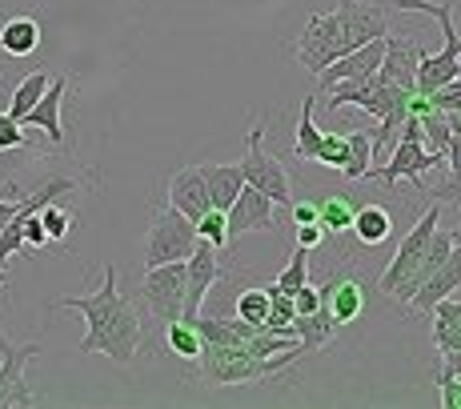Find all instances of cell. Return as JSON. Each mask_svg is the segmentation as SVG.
<instances>
[{"mask_svg":"<svg viewBox=\"0 0 461 409\" xmlns=\"http://www.w3.org/2000/svg\"><path fill=\"white\" fill-rule=\"evenodd\" d=\"M52 309H73L85 317V337H81V353H104V358L121 361H137L140 353V317L132 309V301L117 286V269L104 265V281L101 289L85 293V297H60Z\"/></svg>","mask_w":461,"mask_h":409,"instance_id":"cell-1","label":"cell"},{"mask_svg":"<svg viewBox=\"0 0 461 409\" xmlns=\"http://www.w3.org/2000/svg\"><path fill=\"white\" fill-rule=\"evenodd\" d=\"M385 8L366 5V0H341L333 13H317L305 21L297 37V60L309 73H321L325 65H333L337 57L353 52L357 44L385 37Z\"/></svg>","mask_w":461,"mask_h":409,"instance_id":"cell-2","label":"cell"},{"mask_svg":"<svg viewBox=\"0 0 461 409\" xmlns=\"http://www.w3.org/2000/svg\"><path fill=\"white\" fill-rule=\"evenodd\" d=\"M297 358H305L301 350H289L281 358H253L249 350L241 345H201L197 361V377L205 386H249V381H265V377H277L281 369H289Z\"/></svg>","mask_w":461,"mask_h":409,"instance_id":"cell-3","label":"cell"},{"mask_svg":"<svg viewBox=\"0 0 461 409\" xmlns=\"http://www.w3.org/2000/svg\"><path fill=\"white\" fill-rule=\"evenodd\" d=\"M397 8L405 13H429L433 21L441 24V52L418 60V93L429 96L433 88L449 85L461 73V32H457V5L454 0H397Z\"/></svg>","mask_w":461,"mask_h":409,"instance_id":"cell-4","label":"cell"},{"mask_svg":"<svg viewBox=\"0 0 461 409\" xmlns=\"http://www.w3.org/2000/svg\"><path fill=\"white\" fill-rule=\"evenodd\" d=\"M438 225H441V204H433L418 225L405 233V241L397 245V257L385 265V273L377 277V289L385 293V297H393V301H402V305H405V301L421 289V281H425V253H429V237H433V229H438Z\"/></svg>","mask_w":461,"mask_h":409,"instance_id":"cell-5","label":"cell"},{"mask_svg":"<svg viewBox=\"0 0 461 409\" xmlns=\"http://www.w3.org/2000/svg\"><path fill=\"white\" fill-rule=\"evenodd\" d=\"M402 129H405V132H397L393 161H389V165H381V168H369L366 177H374V181H381V185H385V189H393V185L410 181L418 193H429V189H425V181H421V177L429 173V168H438V165H441V157L425 149V141H421V124H418V117H413V113H410V117H405Z\"/></svg>","mask_w":461,"mask_h":409,"instance_id":"cell-6","label":"cell"},{"mask_svg":"<svg viewBox=\"0 0 461 409\" xmlns=\"http://www.w3.org/2000/svg\"><path fill=\"white\" fill-rule=\"evenodd\" d=\"M241 177L245 185L261 189L277 209H289L294 204V181H289L285 165L273 153H265V124H253L249 141H245V157H241Z\"/></svg>","mask_w":461,"mask_h":409,"instance_id":"cell-7","label":"cell"},{"mask_svg":"<svg viewBox=\"0 0 461 409\" xmlns=\"http://www.w3.org/2000/svg\"><path fill=\"white\" fill-rule=\"evenodd\" d=\"M197 245V225H193L185 213H176L173 204L153 213L149 221V237H145V269L153 265H168V261H185Z\"/></svg>","mask_w":461,"mask_h":409,"instance_id":"cell-8","label":"cell"},{"mask_svg":"<svg viewBox=\"0 0 461 409\" xmlns=\"http://www.w3.org/2000/svg\"><path fill=\"white\" fill-rule=\"evenodd\" d=\"M140 297H145L149 314L157 322H181L185 314V261H168V265H153L145 269L140 281Z\"/></svg>","mask_w":461,"mask_h":409,"instance_id":"cell-9","label":"cell"},{"mask_svg":"<svg viewBox=\"0 0 461 409\" xmlns=\"http://www.w3.org/2000/svg\"><path fill=\"white\" fill-rule=\"evenodd\" d=\"M221 277V249H212L209 241L193 245V253L185 257V314L181 322H197L201 317V305H205V297L212 293Z\"/></svg>","mask_w":461,"mask_h":409,"instance_id":"cell-10","label":"cell"},{"mask_svg":"<svg viewBox=\"0 0 461 409\" xmlns=\"http://www.w3.org/2000/svg\"><path fill=\"white\" fill-rule=\"evenodd\" d=\"M277 204L265 197L261 189H253V185H241V193L233 197V204L225 209V225H229V241H237V237L245 233H269V229H277Z\"/></svg>","mask_w":461,"mask_h":409,"instance_id":"cell-11","label":"cell"},{"mask_svg":"<svg viewBox=\"0 0 461 409\" xmlns=\"http://www.w3.org/2000/svg\"><path fill=\"white\" fill-rule=\"evenodd\" d=\"M0 409H8V405H37V397H32V389L24 386V366H29L32 358L41 353V345L37 341H29V345H13V341H5L0 345Z\"/></svg>","mask_w":461,"mask_h":409,"instance_id":"cell-12","label":"cell"},{"mask_svg":"<svg viewBox=\"0 0 461 409\" xmlns=\"http://www.w3.org/2000/svg\"><path fill=\"white\" fill-rule=\"evenodd\" d=\"M381 57H385V37H374V41L357 44L353 52H345V57H337L333 65H325L317 73V96H325L337 81H361V77L377 73Z\"/></svg>","mask_w":461,"mask_h":409,"instance_id":"cell-13","label":"cell"},{"mask_svg":"<svg viewBox=\"0 0 461 409\" xmlns=\"http://www.w3.org/2000/svg\"><path fill=\"white\" fill-rule=\"evenodd\" d=\"M457 289H461V245H454V253H449L446 261H441L438 269H433L429 277L421 281V289L413 293L410 301H405V314H410V317L429 314V309L438 305L441 297H454Z\"/></svg>","mask_w":461,"mask_h":409,"instance_id":"cell-14","label":"cell"},{"mask_svg":"<svg viewBox=\"0 0 461 409\" xmlns=\"http://www.w3.org/2000/svg\"><path fill=\"white\" fill-rule=\"evenodd\" d=\"M418 60H421L418 41L385 32V57L377 65V77L389 85H402L405 93H418Z\"/></svg>","mask_w":461,"mask_h":409,"instance_id":"cell-15","label":"cell"},{"mask_svg":"<svg viewBox=\"0 0 461 409\" xmlns=\"http://www.w3.org/2000/svg\"><path fill=\"white\" fill-rule=\"evenodd\" d=\"M168 204H173L176 213H185V217H189L193 225H197L201 213H209V209H212L201 165H189V168H181V173L168 177Z\"/></svg>","mask_w":461,"mask_h":409,"instance_id":"cell-16","label":"cell"},{"mask_svg":"<svg viewBox=\"0 0 461 409\" xmlns=\"http://www.w3.org/2000/svg\"><path fill=\"white\" fill-rule=\"evenodd\" d=\"M65 93H68V77H52L49 88H44V96L32 105L29 113H24L21 124H24V129L44 132L52 145H60V141H65V124H60V105H65Z\"/></svg>","mask_w":461,"mask_h":409,"instance_id":"cell-17","label":"cell"},{"mask_svg":"<svg viewBox=\"0 0 461 409\" xmlns=\"http://www.w3.org/2000/svg\"><path fill=\"white\" fill-rule=\"evenodd\" d=\"M321 305L333 314L337 325H349V322H357L361 309H366V289L353 277H330L321 286Z\"/></svg>","mask_w":461,"mask_h":409,"instance_id":"cell-18","label":"cell"},{"mask_svg":"<svg viewBox=\"0 0 461 409\" xmlns=\"http://www.w3.org/2000/svg\"><path fill=\"white\" fill-rule=\"evenodd\" d=\"M41 49V21L37 16H5L0 24V52L8 57H32Z\"/></svg>","mask_w":461,"mask_h":409,"instance_id":"cell-19","label":"cell"},{"mask_svg":"<svg viewBox=\"0 0 461 409\" xmlns=\"http://www.w3.org/2000/svg\"><path fill=\"white\" fill-rule=\"evenodd\" d=\"M201 173H205V189H209L212 209H229L245 185L241 165H201Z\"/></svg>","mask_w":461,"mask_h":409,"instance_id":"cell-20","label":"cell"},{"mask_svg":"<svg viewBox=\"0 0 461 409\" xmlns=\"http://www.w3.org/2000/svg\"><path fill=\"white\" fill-rule=\"evenodd\" d=\"M353 233H357L361 245L377 249L381 241H389V233H393V217H389L385 204H366V209L353 213Z\"/></svg>","mask_w":461,"mask_h":409,"instance_id":"cell-21","label":"cell"},{"mask_svg":"<svg viewBox=\"0 0 461 409\" xmlns=\"http://www.w3.org/2000/svg\"><path fill=\"white\" fill-rule=\"evenodd\" d=\"M294 329H297V341H301V350H305V353H317V350H321V345L330 341V337H333L341 325L333 322V314H330V309H325V305H317L313 314L294 317Z\"/></svg>","mask_w":461,"mask_h":409,"instance_id":"cell-22","label":"cell"},{"mask_svg":"<svg viewBox=\"0 0 461 409\" xmlns=\"http://www.w3.org/2000/svg\"><path fill=\"white\" fill-rule=\"evenodd\" d=\"M313 105H317V93L301 101L297 141H294V153H297V161H305V165H309V161H317V149H321V137H325V129H317V121H313Z\"/></svg>","mask_w":461,"mask_h":409,"instance_id":"cell-23","label":"cell"},{"mask_svg":"<svg viewBox=\"0 0 461 409\" xmlns=\"http://www.w3.org/2000/svg\"><path fill=\"white\" fill-rule=\"evenodd\" d=\"M44 88H49V73H44V68H37V73H29L21 85L13 88V96H8V109H5V113H8L13 121H24V113H29L32 105L41 101Z\"/></svg>","mask_w":461,"mask_h":409,"instance_id":"cell-24","label":"cell"},{"mask_svg":"<svg viewBox=\"0 0 461 409\" xmlns=\"http://www.w3.org/2000/svg\"><path fill=\"white\" fill-rule=\"evenodd\" d=\"M345 141H349V157H345V168L341 173L349 177V181H361V177L374 168V132H345Z\"/></svg>","mask_w":461,"mask_h":409,"instance_id":"cell-25","label":"cell"},{"mask_svg":"<svg viewBox=\"0 0 461 409\" xmlns=\"http://www.w3.org/2000/svg\"><path fill=\"white\" fill-rule=\"evenodd\" d=\"M353 201L341 197V193H330V197L317 201V221L325 225V233H345L353 225Z\"/></svg>","mask_w":461,"mask_h":409,"instance_id":"cell-26","label":"cell"},{"mask_svg":"<svg viewBox=\"0 0 461 409\" xmlns=\"http://www.w3.org/2000/svg\"><path fill=\"white\" fill-rule=\"evenodd\" d=\"M165 341H168V350H173L176 358H185V361H197L201 345H205L193 322H168L165 325Z\"/></svg>","mask_w":461,"mask_h":409,"instance_id":"cell-27","label":"cell"},{"mask_svg":"<svg viewBox=\"0 0 461 409\" xmlns=\"http://www.w3.org/2000/svg\"><path fill=\"white\" fill-rule=\"evenodd\" d=\"M421 141H425V149L429 153H438V157H446V145H449V137H454V129H449V121H446V113L441 109H425L421 117Z\"/></svg>","mask_w":461,"mask_h":409,"instance_id":"cell-28","label":"cell"},{"mask_svg":"<svg viewBox=\"0 0 461 409\" xmlns=\"http://www.w3.org/2000/svg\"><path fill=\"white\" fill-rule=\"evenodd\" d=\"M309 281V249H294V253H289V265L285 269L277 273V281H273V289L277 293H289V297H294V293L301 289Z\"/></svg>","mask_w":461,"mask_h":409,"instance_id":"cell-29","label":"cell"},{"mask_svg":"<svg viewBox=\"0 0 461 409\" xmlns=\"http://www.w3.org/2000/svg\"><path fill=\"white\" fill-rule=\"evenodd\" d=\"M237 317L265 329V322H269V289H245L237 297Z\"/></svg>","mask_w":461,"mask_h":409,"instance_id":"cell-30","label":"cell"},{"mask_svg":"<svg viewBox=\"0 0 461 409\" xmlns=\"http://www.w3.org/2000/svg\"><path fill=\"white\" fill-rule=\"evenodd\" d=\"M197 237L201 241H209L212 249H221L225 253L229 249V225H225V209H209L197 217Z\"/></svg>","mask_w":461,"mask_h":409,"instance_id":"cell-31","label":"cell"},{"mask_svg":"<svg viewBox=\"0 0 461 409\" xmlns=\"http://www.w3.org/2000/svg\"><path fill=\"white\" fill-rule=\"evenodd\" d=\"M41 221H44V233H49V241H65L68 233H73V213L57 209V204H41Z\"/></svg>","mask_w":461,"mask_h":409,"instance_id":"cell-32","label":"cell"},{"mask_svg":"<svg viewBox=\"0 0 461 409\" xmlns=\"http://www.w3.org/2000/svg\"><path fill=\"white\" fill-rule=\"evenodd\" d=\"M345 157H349V141L341 132H325L321 149H317V165L325 168H345Z\"/></svg>","mask_w":461,"mask_h":409,"instance_id":"cell-33","label":"cell"},{"mask_svg":"<svg viewBox=\"0 0 461 409\" xmlns=\"http://www.w3.org/2000/svg\"><path fill=\"white\" fill-rule=\"evenodd\" d=\"M29 132H24L21 121H13L8 113H0V153H8V149H29Z\"/></svg>","mask_w":461,"mask_h":409,"instance_id":"cell-34","label":"cell"},{"mask_svg":"<svg viewBox=\"0 0 461 409\" xmlns=\"http://www.w3.org/2000/svg\"><path fill=\"white\" fill-rule=\"evenodd\" d=\"M429 105H433V109H441V113H461V73H457L449 85L433 88V93H429Z\"/></svg>","mask_w":461,"mask_h":409,"instance_id":"cell-35","label":"cell"},{"mask_svg":"<svg viewBox=\"0 0 461 409\" xmlns=\"http://www.w3.org/2000/svg\"><path fill=\"white\" fill-rule=\"evenodd\" d=\"M438 353H461V322H433Z\"/></svg>","mask_w":461,"mask_h":409,"instance_id":"cell-36","label":"cell"},{"mask_svg":"<svg viewBox=\"0 0 461 409\" xmlns=\"http://www.w3.org/2000/svg\"><path fill=\"white\" fill-rule=\"evenodd\" d=\"M317 305H321V289H317V286H309V281H305V286H301V289L294 293V309H297V317L313 314Z\"/></svg>","mask_w":461,"mask_h":409,"instance_id":"cell-37","label":"cell"},{"mask_svg":"<svg viewBox=\"0 0 461 409\" xmlns=\"http://www.w3.org/2000/svg\"><path fill=\"white\" fill-rule=\"evenodd\" d=\"M325 241V225L321 221H305V225H297V245L301 249H317Z\"/></svg>","mask_w":461,"mask_h":409,"instance_id":"cell-38","label":"cell"},{"mask_svg":"<svg viewBox=\"0 0 461 409\" xmlns=\"http://www.w3.org/2000/svg\"><path fill=\"white\" fill-rule=\"evenodd\" d=\"M446 165H449V181H461V132H454L446 145Z\"/></svg>","mask_w":461,"mask_h":409,"instance_id":"cell-39","label":"cell"},{"mask_svg":"<svg viewBox=\"0 0 461 409\" xmlns=\"http://www.w3.org/2000/svg\"><path fill=\"white\" fill-rule=\"evenodd\" d=\"M438 386H441V405L461 409V377H446V381H438Z\"/></svg>","mask_w":461,"mask_h":409,"instance_id":"cell-40","label":"cell"},{"mask_svg":"<svg viewBox=\"0 0 461 409\" xmlns=\"http://www.w3.org/2000/svg\"><path fill=\"white\" fill-rule=\"evenodd\" d=\"M24 193H16V189H8V197H0V229L13 221V213H16V204H21Z\"/></svg>","mask_w":461,"mask_h":409,"instance_id":"cell-41","label":"cell"},{"mask_svg":"<svg viewBox=\"0 0 461 409\" xmlns=\"http://www.w3.org/2000/svg\"><path fill=\"white\" fill-rule=\"evenodd\" d=\"M289 213H294L297 225H305V221H317V201H294V204H289Z\"/></svg>","mask_w":461,"mask_h":409,"instance_id":"cell-42","label":"cell"},{"mask_svg":"<svg viewBox=\"0 0 461 409\" xmlns=\"http://www.w3.org/2000/svg\"><path fill=\"white\" fill-rule=\"evenodd\" d=\"M429 193H438V201L457 204V209H461V181H446L441 189H429Z\"/></svg>","mask_w":461,"mask_h":409,"instance_id":"cell-43","label":"cell"},{"mask_svg":"<svg viewBox=\"0 0 461 409\" xmlns=\"http://www.w3.org/2000/svg\"><path fill=\"white\" fill-rule=\"evenodd\" d=\"M5 286H8V269H0V293H5ZM5 341H8V337L0 333V345H5Z\"/></svg>","mask_w":461,"mask_h":409,"instance_id":"cell-44","label":"cell"}]
</instances>
